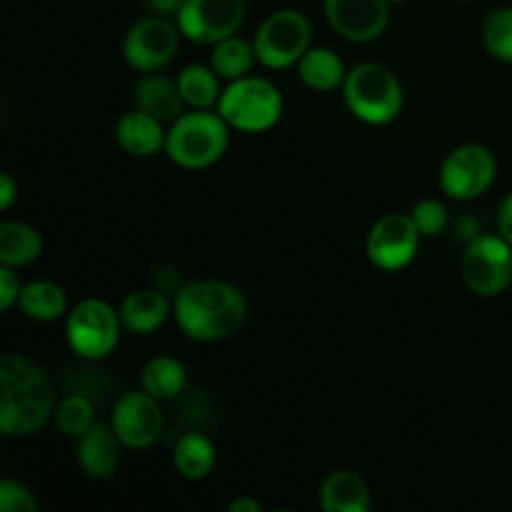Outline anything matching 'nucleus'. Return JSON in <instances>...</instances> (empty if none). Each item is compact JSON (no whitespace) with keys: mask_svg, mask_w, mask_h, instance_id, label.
<instances>
[{"mask_svg":"<svg viewBox=\"0 0 512 512\" xmlns=\"http://www.w3.org/2000/svg\"><path fill=\"white\" fill-rule=\"evenodd\" d=\"M173 318L190 340L218 343L243 328L248 300L225 280H195L173 295Z\"/></svg>","mask_w":512,"mask_h":512,"instance_id":"nucleus-1","label":"nucleus"},{"mask_svg":"<svg viewBox=\"0 0 512 512\" xmlns=\"http://www.w3.org/2000/svg\"><path fill=\"white\" fill-rule=\"evenodd\" d=\"M55 415L53 385L33 360L8 353L0 358V433L33 435Z\"/></svg>","mask_w":512,"mask_h":512,"instance_id":"nucleus-2","label":"nucleus"},{"mask_svg":"<svg viewBox=\"0 0 512 512\" xmlns=\"http://www.w3.org/2000/svg\"><path fill=\"white\" fill-rule=\"evenodd\" d=\"M228 145L230 125L218 110H190L170 123L165 155L178 168L205 170L228 153Z\"/></svg>","mask_w":512,"mask_h":512,"instance_id":"nucleus-3","label":"nucleus"},{"mask_svg":"<svg viewBox=\"0 0 512 512\" xmlns=\"http://www.w3.org/2000/svg\"><path fill=\"white\" fill-rule=\"evenodd\" d=\"M340 90L350 113L365 125H390L403 113V85L393 70L380 63L355 65Z\"/></svg>","mask_w":512,"mask_h":512,"instance_id":"nucleus-4","label":"nucleus"},{"mask_svg":"<svg viewBox=\"0 0 512 512\" xmlns=\"http://www.w3.org/2000/svg\"><path fill=\"white\" fill-rule=\"evenodd\" d=\"M283 108L285 103L280 90L268 78H258V75L230 80L215 105L230 130L250 135L268 133L270 128H275L283 118Z\"/></svg>","mask_w":512,"mask_h":512,"instance_id":"nucleus-5","label":"nucleus"},{"mask_svg":"<svg viewBox=\"0 0 512 512\" xmlns=\"http://www.w3.org/2000/svg\"><path fill=\"white\" fill-rule=\"evenodd\" d=\"M313 25L308 15L300 10L283 8L270 13L260 23L253 45L258 63L270 70H285L300 63L305 53L313 48Z\"/></svg>","mask_w":512,"mask_h":512,"instance_id":"nucleus-6","label":"nucleus"},{"mask_svg":"<svg viewBox=\"0 0 512 512\" xmlns=\"http://www.w3.org/2000/svg\"><path fill=\"white\" fill-rule=\"evenodd\" d=\"M120 313L100 298H88L65 315V340L83 360L108 358L120 343Z\"/></svg>","mask_w":512,"mask_h":512,"instance_id":"nucleus-7","label":"nucleus"},{"mask_svg":"<svg viewBox=\"0 0 512 512\" xmlns=\"http://www.w3.org/2000/svg\"><path fill=\"white\" fill-rule=\"evenodd\" d=\"M460 275L480 298H495L505 293L512 283V245L500 233H480L473 243L465 245Z\"/></svg>","mask_w":512,"mask_h":512,"instance_id":"nucleus-8","label":"nucleus"},{"mask_svg":"<svg viewBox=\"0 0 512 512\" xmlns=\"http://www.w3.org/2000/svg\"><path fill=\"white\" fill-rule=\"evenodd\" d=\"M495 173H498V163H495V155L485 145H458V148L445 155L443 165H440V190L450 200L468 203V200L488 193L490 185L495 183Z\"/></svg>","mask_w":512,"mask_h":512,"instance_id":"nucleus-9","label":"nucleus"},{"mask_svg":"<svg viewBox=\"0 0 512 512\" xmlns=\"http://www.w3.org/2000/svg\"><path fill=\"white\" fill-rule=\"evenodd\" d=\"M180 25L165 15H148L130 25L123 40V58L140 73L163 70L180 48Z\"/></svg>","mask_w":512,"mask_h":512,"instance_id":"nucleus-10","label":"nucleus"},{"mask_svg":"<svg viewBox=\"0 0 512 512\" xmlns=\"http://www.w3.org/2000/svg\"><path fill=\"white\" fill-rule=\"evenodd\" d=\"M420 230L415 228L410 213H385L370 228L368 240H365V253L375 268L385 273L408 268L418 255Z\"/></svg>","mask_w":512,"mask_h":512,"instance_id":"nucleus-11","label":"nucleus"},{"mask_svg":"<svg viewBox=\"0 0 512 512\" xmlns=\"http://www.w3.org/2000/svg\"><path fill=\"white\" fill-rule=\"evenodd\" d=\"M175 23L193 43L215 45L238 33L245 23V0H185Z\"/></svg>","mask_w":512,"mask_h":512,"instance_id":"nucleus-12","label":"nucleus"},{"mask_svg":"<svg viewBox=\"0 0 512 512\" xmlns=\"http://www.w3.org/2000/svg\"><path fill=\"white\" fill-rule=\"evenodd\" d=\"M110 425H113L123 448L145 450L158 443L160 435H163L165 415L160 410L158 398H153L145 390H130L115 403Z\"/></svg>","mask_w":512,"mask_h":512,"instance_id":"nucleus-13","label":"nucleus"},{"mask_svg":"<svg viewBox=\"0 0 512 512\" xmlns=\"http://www.w3.org/2000/svg\"><path fill=\"white\" fill-rule=\"evenodd\" d=\"M390 0H323L325 18L340 38L373 43L388 30Z\"/></svg>","mask_w":512,"mask_h":512,"instance_id":"nucleus-14","label":"nucleus"},{"mask_svg":"<svg viewBox=\"0 0 512 512\" xmlns=\"http://www.w3.org/2000/svg\"><path fill=\"white\" fill-rule=\"evenodd\" d=\"M118 313L123 330L133 335H150L163 328L165 320L173 315V300L158 288H140L125 295Z\"/></svg>","mask_w":512,"mask_h":512,"instance_id":"nucleus-15","label":"nucleus"},{"mask_svg":"<svg viewBox=\"0 0 512 512\" xmlns=\"http://www.w3.org/2000/svg\"><path fill=\"white\" fill-rule=\"evenodd\" d=\"M120 438L115 435L113 425L95 423L85 435H80L75 445V458H78L80 470L88 478L105 480L118 470L120 465Z\"/></svg>","mask_w":512,"mask_h":512,"instance_id":"nucleus-16","label":"nucleus"},{"mask_svg":"<svg viewBox=\"0 0 512 512\" xmlns=\"http://www.w3.org/2000/svg\"><path fill=\"white\" fill-rule=\"evenodd\" d=\"M165 138H168V130L163 128V120L140 108L125 113L115 125V140L133 158H153V155H158L160 150H165Z\"/></svg>","mask_w":512,"mask_h":512,"instance_id":"nucleus-17","label":"nucleus"},{"mask_svg":"<svg viewBox=\"0 0 512 512\" xmlns=\"http://www.w3.org/2000/svg\"><path fill=\"white\" fill-rule=\"evenodd\" d=\"M133 103L135 108L145 110V113L155 115L163 123H173L183 115L185 100L180 95L178 80H170L168 75L145 73L143 78L135 83L133 90Z\"/></svg>","mask_w":512,"mask_h":512,"instance_id":"nucleus-18","label":"nucleus"},{"mask_svg":"<svg viewBox=\"0 0 512 512\" xmlns=\"http://www.w3.org/2000/svg\"><path fill=\"white\" fill-rule=\"evenodd\" d=\"M320 508L325 512H368L370 488L353 470H333L320 485Z\"/></svg>","mask_w":512,"mask_h":512,"instance_id":"nucleus-19","label":"nucleus"},{"mask_svg":"<svg viewBox=\"0 0 512 512\" xmlns=\"http://www.w3.org/2000/svg\"><path fill=\"white\" fill-rule=\"evenodd\" d=\"M343 58L333 48H310L298 63V78L305 88L315 93H330V90L343 88L345 83Z\"/></svg>","mask_w":512,"mask_h":512,"instance_id":"nucleus-20","label":"nucleus"},{"mask_svg":"<svg viewBox=\"0 0 512 512\" xmlns=\"http://www.w3.org/2000/svg\"><path fill=\"white\" fill-rule=\"evenodd\" d=\"M43 235L28 223L20 220H5L0 225V265L23 268L35 263L43 255Z\"/></svg>","mask_w":512,"mask_h":512,"instance_id":"nucleus-21","label":"nucleus"},{"mask_svg":"<svg viewBox=\"0 0 512 512\" xmlns=\"http://www.w3.org/2000/svg\"><path fill=\"white\" fill-rule=\"evenodd\" d=\"M18 305L25 318L35 323H53L68 315V295L53 280H33L23 285Z\"/></svg>","mask_w":512,"mask_h":512,"instance_id":"nucleus-22","label":"nucleus"},{"mask_svg":"<svg viewBox=\"0 0 512 512\" xmlns=\"http://www.w3.org/2000/svg\"><path fill=\"white\" fill-rule=\"evenodd\" d=\"M188 383V373H185V365L180 363L173 355H155L153 360H148L140 373V385H143L145 393H150L153 398L163 400L178 398L185 390Z\"/></svg>","mask_w":512,"mask_h":512,"instance_id":"nucleus-23","label":"nucleus"},{"mask_svg":"<svg viewBox=\"0 0 512 512\" xmlns=\"http://www.w3.org/2000/svg\"><path fill=\"white\" fill-rule=\"evenodd\" d=\"M173 465L180 478L203 480L215 468V445L203 433H185L173 448Z\"/></svg>","mask_w":512,"mask_h":512,"instance_id":"nucleus-24","label":"nucleus"},{"mask_svg":"<svg viewBox=\"0 0 512 512\" xmlns=\"http://www.w3.org/2000/svg\"><path fill=\"white\" fill-rule=\"evenodd\" d=\"M220 75L215 73L213 65H185L178 75V88L183 95L185 105L193 110H210L220 100Z\"/></svg>","mask_w":512,"mask_h":512,"instance_id":"nucleus-25","label":"nucleus"},{"mask_svg":"<svg viewBox=\"0 0 512 512\" xmlns=\"http://www.w3.org/2000/svg\"><path fill=\"white\" fill-rule=\"evenodd\" d=\"M258 55H255L253 40H243L238 35L220 40L213 45L210 53V65L223 80H238L253 73Z\"/></svg>","mask_w":512,"mask_h":512,"instance_id":"nucleus-26","label":"nucleus"},{"mask_svg":"<svg viewBox=\"0 0 512 512\" xmlns=\"http://www.w3.org/2000/svg\"><path fill=\"white\" fill-rule=\"evenodd\" d=\"M55 423L60 433L78 440L95 425V405L85 393H73L55 408Z\"/></svg>","mask_w":512,"mask_h":512,"instance_id":"nucleus-27","label":"nucleus"},{"mask_svg":"<svg viewBox=\"0 0 512 512\" xmlns=\"http://www.w3.org/2000/svg\"><path fill=\"white\" fill-rule=\"evenodd\" d=\"M483 45L493 58L512 63V8H498L485 18Z\"/></svg>","mask_w":512,"mask_h":512,"instance_id":"nucleus-28","label":"nucleus"},{"mask_svg":"<svg viewBox=\"0 0 512 512\" xmlns=\"http://www.w3.org/2000/svg\"><path fill=\"white\" fill-rule=\"evenodd\" d=\"M410 218H413L415 228L420 230L423 238H435V235L448 228V208L435 198L415 203L413 210H410Z\"/></svg>","mask_w":512,"mask_h":512,"instance_id":"nucleus-29","label":"nucleus"},{"mask_svg":"<svg viewBox=\"0 0 512 512\" xmlns=\"http://www.w3.org/2000/svg\"><path fill=\"white\" fill-rule=\"evenodd\" d=\"M0 510L3 512H35L38 500L18 480H3L0 483Z\"/></svg>","mask_w":512,"mask_h":512,"instance_id":"nucleus-30","label":"nucleus"},{"mask_svg":"<svg viewBox=\"0 0 512 512\" xmlns=\"http://www.w3.org/2000/svg\"><path fill=\"white\" fill-rule=\"evenodd\" d=\"M20 293H23V285H20V278L15 275V268L0 265V310L8 313L20 300Z\"/></svg>","mask_w":512,"mask_h":512,"instance_id":"nucleus-31","label":"nucleus"},{"mask_svg":"<svg viewBox=\"0 0 512 512\" xmlns=\"http://www.w3.org/2000/svg\"><path fill=\"white\" fill-rule=\"evenodd\" d=\"M15 198H18V183H15L10 173H3L0 175V208L10 210Z\"/></svg>","mask_w":512,"mask_h":512,"instance_id":"nucleus-32","label":"nucleus"},{"mask_svg":"<svg viewBox=\"0 0 512 512\" xmlns=\"http://www.w3.org/2000/svg\"><path fill=\"white\" fill-rule=\"evenodd\" d=\"M498 233L512 245V193L503 200L498 213Z\"/></svg>","mask_w":512,"mask_h":512,"instance_id":"nucleus-33","label":"nucleus"},{"mask_svg":"<svg viewBox=\"0 0 512 512\" xmlns=\"http://www.w3.org/2000/svg\"><path fill=\"white\" fill-rule=\"evenodd\" d=\"M185 0H148V8L153 10L155 15H165V18H170V15H178V10L183 8Z\"/></svg>","mask_w":512,"mask_h":512,"instance_id":"nucleus-34","label":"nucleus"},{"mask_svg":"<svg viewBox=\"0 0 512 512\" xmlns=\"http://www.w3.org/2000/svg\"><path fill=\"white\" fill-rule=\"evenodd\" d=\"M480 235V223L475 218H460L458 223V238H463L465 243H473Z\"/></svg>","mask_w":512,"mask_h":512,"instance_id":"nucleus-35","label":"nucleus"},{"mask_svg":"<svg viewBox=\"0 0 512 512\" xmlns=\"http://www.w3.org/2000/svg\"><path fill=\"white\" fill-rule=\"evenodd\" d=\"M230 512H263V505L253 498H235L233 503L228 505Z\"/></svg>","mask_w":512,"mask_h":512,"instance_id":"nucleus-36","label":"nucleus"},{"mask_svg":"<svg viewBox=\"0 0 512 512\" xmlns=\"http://www.w3.org/2000/svg\"><path fill=\"white\" fill-rule=\"evenodd\" d=\"M390 3H410V0H390Z\"/></svg>","mask_w":512,"mask_h":512,"instance_id":"nucleus-37","label":"nucleus"},{"mask_svg":"<svg viewBox=\"0 0 512 512\" xmlns=\"http://www.w3.org/2000/svg\"><path fill=\"white\" fill-rule=\"evenodd\" d=\"M458 3H465V0H458Z\"/></svg>","mask_w":512,"mask_h":512,"instance_id":"nucleus-38","label":"nucleus"}]
</instances>
